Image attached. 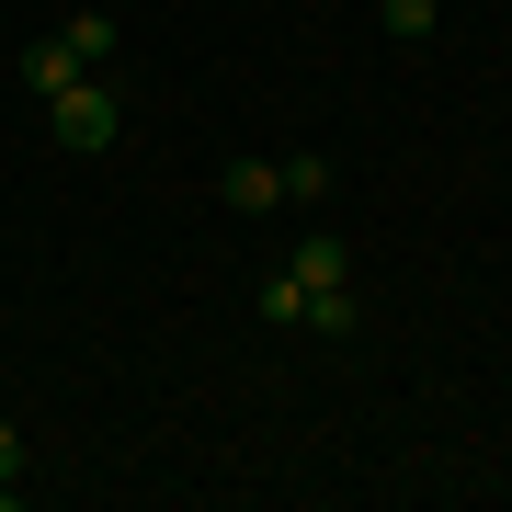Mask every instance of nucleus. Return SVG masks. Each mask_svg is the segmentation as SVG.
<instances>
[{"instance_id": "1a4fd4ad", "label": "nucleus", "mask_w": 512, "mask_h": 512, "mask_svg": "<svg viewBox=\"0 0 512 512\" xmlns=\"http://www.w3.org/2000/svg\"><path fill=\"white\" fill-rule=\"evenodd\" d=\"M365 308H353V285H330V296H308V330H353Z\"/></svg>"}, {"instance_id": "7ed1b4c3", "label": "nucleus", "mask_w": 512, "mask_h": 512, "mask_svg": "<svg viewBox=\"0 0 512 512\" xmlns=\"http://www.w3.org/2000/svg\"><path fill=\"white\" fill-rule=\"evenodd\" d=\"M69 80H92V69H80V46H69V35H35V46H23V92H35V103H57Z\"/></svg>"}, {"instance_id": "39448f33", "label": "nucleus", "mask_w": 512, "mask_h": 512, "mask_svg": "<svg viewBox=\"0 0 512 512\" xmlns=\"http://www.w3.org/2000/svg\"><path fill=\"white\" fill-rule=\"evenodd\" d=\"M57 35L80 46V69H103V57H114V12H69V23H57Z\"/></svg>"}, {"instance_id": "f257e3e1", "label": "nucleus", "mask_w": 512, "mask_h": 512, "mask_svg": "<svg viewBox=\"0 0 512 512\" xmlns=\"http://www.w3.org/2000/svg\"><path fill=\"white\" fill-rule=\"evenodd\" d=\"M46 126H57V148H80V160H103V148L126 137V103H114V92H103V69H92V80H69V92L46 103Z\"/></svg>"}, {"instance_id": "6e6552de", "label": "nucleus", "mask_w": 512, "mask_h": 512, "mask_svg": "<svg viewBox=\"0 0 512 512\" xmlns=\"http://www.w3.org/2000/svg\"><path fill=\"white\" fill-rule=\"evenodd\" d=\"M262 319H274V330L308 319V285H296V274H262Z\"/></svg>"}, {"instance_id": "9d476101", "label": "nucleus", "mask_w": 512, "mask_h": 512, "mask_svg": "<svg viewBox=\"0 0 512 512\" xmlns=\"http://www.w3.org/2000/svg\"><path fill=\"white\" fill-rule=\"evenodd\" d=\"M12 478H23V433L0 421V501H12Z\"/></svg>"}, {"instance_id": "f03ea898", "label": "nucleus", "mask_w": 512, "mask_h": 512, "mask_svg": "<svg viewBox=\"0 0 512 512\" xmlns=\"http://www.w3.org/2000/svg\"><path fill=\"white\" fill-rule=\"evenodd\" d=\"M285 274L308 285V296H330V285H353V251H342V228H308V239H296V251H285Z\"/></svg>"}, {"instance_id": "423d86ee", "label": "nucleus", "mask_w": 512, "mask_h": 512, "mask_svg": "<svg viewBox=\"0 0 512 512\" xmlns=\"http://www.w3.org/2000/svg\"><path fill=\"white\" fill-rule=\"evenodd\" d=\"M330 194V160H319V148H296V160H285V205H319Z\"/></svg>"}, {"instance_id": "0eeeda50", "label": "nucleus", "mask_w": 512, "mask_h": 512, "mask_svg": "<svg viewBox=\"0 0 512 512\" xmlns=\"http://www.w3.org/2000/svg\"><path fill=\"white\" fill-rule=\"evenodd\" d=\"M376 23H387L399 46H421V35H433V0H376Z\"/></svg>"}, {"instance_id": "20e7f679", "label": "nucleus", "mask_w": 512, "mask_h": 512, "mask_svg": "<svg viewBox=\"0 0 512 512\" xmlns=\"http://www.w3.org/2000/svg\"><path fill=\"white\" fill-rule=\"evenodd\" d=\"M228 205H239V217H274V205H285V160H228V183H217Z\"/></svg>"}]
</instances>
